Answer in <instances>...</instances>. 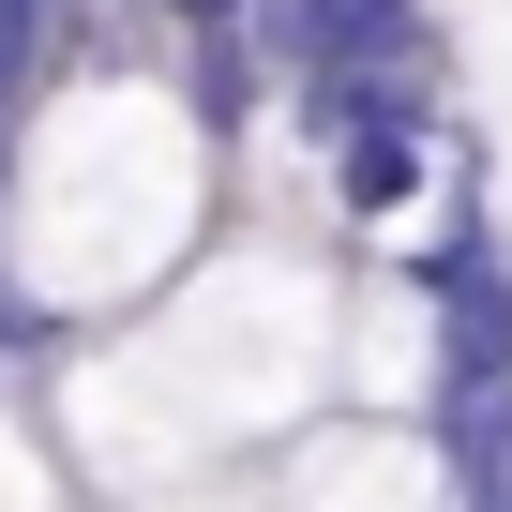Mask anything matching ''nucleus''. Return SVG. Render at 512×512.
<instances>
[{
  "label": "nucleus",
  "mask_w": 512,
  "mask_h": 512,
  "mask_svg": "<svg viewBox=\"0 0 512 512\" xmlns=\"http://www.w3.org/2000/svg\"><path fill=\"white\" fill-rule=\"evenodd\" d=\"M467 512H512V497H467Z\"/></svg>",
  "instance_id": "nucleus-3"
},
{
  "label": "nucleus",
  "mask_w": 512,
  "mask_h": 512,
  "mask_svg": "<svg viewBox=\"0 0 512 512\" xmlns=\"http://www.w3.org/2000/svg\"><path fill=\"white\" fill-rule=\"evenodd\" d=\"M422 437H437L452 497H512V377H482V392H422Z\"/></svg>",
  "instance_id": "nucleus-2"
},
{
  "label": "nucleus",
  "mask_w": 512,
  "mask_h": 512,
  "mask_svg": "<svg viewBox=\"0 0 512 512\" xmlns=\"http://www.w3.org/2000/svg\"><path fill=\"white\" fill-rule=\"evenodd\" d=\"M272 76H437L452 91V31L437 0H256Z\"/></svg>",
  "instance_id": "nucleus-1"
}]
</instances>
